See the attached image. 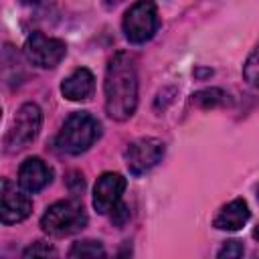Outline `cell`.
<instances>
[{
  "label": "cell",
  "mask_w": 259,
  "mask_h": 259,
  "mask_svg": "<svg viewBox=\"0 0 259 259\" xmlns=\"http://www.w3.org/2000/svg\"><path fill=\"white\" fill-rule=\"evenodd\" d=\"M105 111L115 121H125L134 115L138 105V73L134 57L125 51H117L107 67L103 81Z\"/></svg>",
  "instance_id": "cell-1"
},
{
  "label": "cell",
  "mask_w": 259,
  "mask_h": 259,
  "mask_svg": "<svg viewBox=\"0 0 259 259\" xmlns=\"http://www.w3.org/2000/svg\"><path fill=\"white\" fill-rule=\"evenodd\" d=\"M99 136H101V123L97 121V117H93L89 111H75L61 125L55 138V146L63 154L79 156L87 152L99 140Z\"/></svg>",
  "instance_id": "cell-2"
},
{
  "label": "cell",
  "mask_w": 259,
  "mask_h": 259,
  "mask_svg": "<svg viewBox=\"0 0 259 259\" xmlns=\"http://www.w3.org/2000/svg\"><path fill=\"white\" fill-rule=\"evenodd\" d=\"M87 225V212L79 200H59L51 204L40 217V227L53 237H67L79 233Z\"/></svg>",
  "instance_id": "cell-3"
},
{
  "label": "cell",
  "mask_w": 259,
  "mask_h": 259,
  "mask_svg": "<svg viewBox=\"0 0 259 259\" xmlns=\"http://www.w3.org/2000/svg\"><path fill=\"white\" fill-rule=\"evenodd\" d=\"M40 123H42V111L36 103L20 105L12 119L10 130L4 136V152L16 154L26 146H30L40 132Z\"/></svg>",
  "instance_id": "cell-4"
},
{
  "label": "cell",
  "mask_w": 259,
  "mask_h": 259,
  "mask_svg": "<svg viewBox=\"0 0 259 259\" xmlns=\"http://www.w3.org/2000/svg\"><path fill=\"white\" fill-rule=\"evenodd\" d=\"M158 8L154 0H138L123 14V34L134 45H144L158 30Z\"/></svg>",
  "instance_id": "cell-5"
},
{
  "label": "cell",
  "mask_w": 259,
  "mask_h": 259,
  "mask_svg": "<svg viewBox=\"0 0 259 259\" xmlns=\"http://www.w3.org/2000/svg\"><path fill=\"white\" fill-rule=\"evenodd\" d=\"M24 55L32 65H36L40 69H53L65 59L67 45L59 38H53V36H47V34L34 30L28 34V38L24 42Z\"/></svg>",
  "instance_id": "cell-6"
},
{
  "label": "cell",
  "mask_w": 259,
  "mask_h": 259,
  "mask_svg": "<svg viewBox=\"0 0 259 259\" xmlns=\"http://www.w3.org/2000/svg\"><path fill=\"white\" fill-rule=\"evenodd\" d=\"M166 146L158 138H140L134 140L125 150V164L130 174L140 176L152 170L162 158H164Z\"/></svg>",
  "instance_id": "cell-7"
},
{
  "label": "cell",
  "mask_w": 259,
  "mask_h": 259,
  "mask_svg": "<svg viewBox=\"0 0 259 259\" xmlns=\"http://www.w3.org/2000/svg\"><path fill=\"white\" fill-rule=\"evenodd\" d=\"M125 190V178L117 172H103L93 188V206L99 214H107L119 200Z\"/></svg>",
  "instance_id": "cell-8"
},
{
  "label": "cell",
  "mask_w": 259,
  "mask_h": 259,
  "mask_svg": "<svg viewBox=\"0 0 259 259\" xmlns=\"http://www.w3.org/2000/svg\"><path fill=\"white\" fill-rule=\"evenodd\" d=\"M2 204H0V219L4 225H12V223H20L24 221L30 210H32V202L30 198L20 192L8 178L2 180Z\"/></svg>",
  "instance_id": "cell-9"
},
{
  "label": "cell",
  "mask_w": 259,
  "mask_h": 259,
  "mask_svg": "<svg viewBox=\"0 0 259 259\" xmlns=\"http://www.w3.org/2000/svg\"><path fill=\"white\" fill-rule=\"evenodd\" d=\"M53 180V170L36 156L26 158L18 168V184L24 192H38Z\"/></svg>",
  "instance_id": "cell-10"
},
{
  "label": "cell",
  "mask_w": 259,
  "mask_h": 259,
  "mask_svg": "<svg viewBox=\"0 0 259 259\" xmlns=\"http://www.w3.org/2000/svg\"><path fill=\"white\" fill-rule=\"evenodd\" d=\"M95 91V79L93 73L85 67L75 69L65 81L61 83V93L69 101H87Z\"/></svg>",
  "instance_id": "cell-11"
},
{
  "label": "cell",
  "mask_w": 259,
  "mask_h": 259,
  "mask_svg": "<svg viewBox=\"0 0 259 259\" xmlns=\"http://www.w3.org/2000/svg\"><path fill=\"white\" fill-rule=\"evenodd\" d=\"M251 212L249 206L243 198H235L231 202H227L225 206H221V210L217 212L212 227L219 231H239L245 227V223L249 221Z\"/></svg>",
  "instance_id": "cell-12"
},
{
  "label": "cell",
  "mask_w": 259,
  "mask_h": 259,
  "mask_svg": "<svg viewBox=\"0 0 259 259\" xmlns=\"http://www.w3.org/2000/svg\"><path fill=\"white\" fill-rule=\"evenodd\" d=\"M227 97H229V95H227L223 89L210 87V89L196 91V93L192 95V101H194L196 105H200V107L208 109V107H217V105H225V103H229V99H227Z\"/></svg>",
  "instance_id": "cell-13"
},
{
  "label": "cell",
  "mask_w": 259,
  "mask_h": 259,
  "mask_svg": "<svg viewBox=\"0 0 259 259\" xmlns=\"http://www.w3.org/2000/svg\"><path fill=\"white\" fill-rule=\"evenodd\" d=\"M69 257H105V249L99 241H77L69 249Z\"/></svg>",
  "instance_id": "cell-14"
},
{
  "label": "cell",
  "mask_w": 259,
  "mask_h": 259,
  "mask_svg": "<svg viewBox=\"0 0 259 259\" xmlns=\"http://www.w3.org/2000/svg\"><path fill=\"white\" fill-rule=\"evenodd\" d=\"M243 77L249 85L259 89V42L255 45V49L251 51V55L243 65Z\"/></svg>",
  "instance_id": "cell-15"
},
{
  "label": "cell",
  "mask_w": 259,
  "mask_h": 259,
  "mask_svg": "<svg viewBox=\"0 0 259 259\" xmlns=\"http://www.w3.org/2000/svg\"><path fill=\"white\" fill-rule=\"evenodd\" d=\"M36 255L49 257V255H57V251H55V247H51L49 243H42V241H36L22 251V257H36Z\"/></svg>",
  "instance_id": "cell-16"
},
{
  "label": "cell",
  "mask_w": 259,
  "mask_h": 259,
  "mask_svg": "<svg viewBox=\"0 0 259 259\" xmlns=\"http://www.w3.org/2000/svg\"><path fill=\"white\" fill-rule=\"evenodd\" d=\"M245 253L243 249V243L241 241H227L221 249H219V257H241Z\"/></svg>",
  "instance_id": "cell-17"
},
{
  "label": "cell",
  "mask_w": 259,
  "mask_h": 259,
  "mask_svg": "<svg viewBox=\"0 0 259 259\" xmlns=\"http://www.w3.org/2000/svg\"><path fill=\"white\" fill-rule=\"evenodd\" d=\"M109 214H111V223H113L115 227H121V225L130 219V210H127V206H125L121 200L109 210Z\"/></svg>",
  "instance_id": "cell-18"
},
{
  "label": "cell",
  "mask_w": 259,
  "mask_h": 259,
  "mask_svg": "<svg viewBox=\"0 0 259 259\" xmlns=\"http://www.w3.org/2000/svg\"><path fill=\"white\" fill-rule=\"evenodd\" d=\"M119 2H123V0H103V4H105L107 8H113V6H117Z\"/></svg>",
  "instance_id": "cell-19"
},
{
  "label": "cell",
  "mask_w": 259,
  "mask_h": 259,
  "mask_svg": "<svg viewBox=\"0 0 259 259\" xmlns=\"http://www.w3.org/2000/svg\"><path fill=\"white\" fill-rule=\"evenodd\" d=\"M253 239H255V241H259V225L253 229Z\"/></svg>",
  "instance_id": "cell-20"
},
{
  "label": "cell",
  "mask_w": 259,
  "mask_h": 259,
  "mask_svg": "<svg viewBox=\"0 0 259 259\" xmlns=\"http://www.w3.org/2000/svg\"><path fill=\"white\" fill-rule=\"evenodd\" d=\"M22 4H36V2H40V0H20Z\"/></svg>",
  "instance_id": "cell-21"
}]
</instances>
